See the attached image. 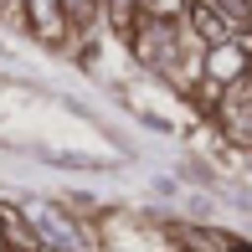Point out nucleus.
I'll list each match as a JSON object with an SVG mask.
<instances>
[{
  "instance_id": "nucleus-1",
  "label": "nucleus",
  "mask_w": 252,
  "mask_h": 252,
  "mask_svg": "<svg viewBox=\"0 0 252 252\" xmlns=\"http://www.w3.org/2000/svg\"><path fill=\"white\" fill-rule=\"evenodd\" d=\"M0 252H36V232L10 206H0Z\"/></svg>"
}]
</instances>
